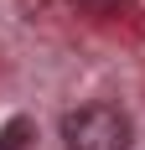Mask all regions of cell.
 <instances>
[{
  "instance_id": "1",
  "label": "cell",
  "mask_w": 145,
  "mask_h": 150,
  "mask_svg": "<svg viewBox=\"0 0 145 150\" xmlns=\"http://www.w3.org/2000/svg\"><path fill=\"white\" fill-rule=\"evenodd\" d=\"M135 129H130V114L114 104H83L62 114V145L68 150H130Z\"/></svg>"
},
{
  "instance_id": "2",
  "label": "cell",
  "mask_w": 145,
  "mask_h": 150,
  "mask_svg": "<svg viewBox=\"0 0 145 150\" xmlns=\"http://www.w3.org/2000/svg\"><path fill=\"white\" fill-rule=\"evenodd\" d=\"M26 140H31V119H11L0 129V150H26Z\"/></svg>"
}]
</instances>
